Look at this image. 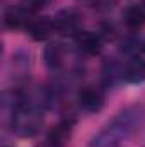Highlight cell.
I'll return each mask as SVG.
<instances>
[{
    "mask_svg": "<svg viewBox=\"0 0 145 147\" xmlns=\"http://www.w3.org/2000/svg\"><path fill=\"white\" fill-rule=\"evenodd\" d=\"M53 22H55V29L56 31H60L62 34H79L80 33V29H79V17L73 14V12H62V14H58L55 19H53Z\"/></svg>",
    "mask_w": 145,
    "mask_h": 147,
    "instance_id": "cell-8",
    "label": "cell"
},
{
    "mask_svg": "<svg viewBox=\"0 0 145 147\" xmlns=\"http://www.w3.org/2000/svg\"><path fill=\"white\" fill-rule=\"evenodd\" d=\"M65 62V50L60 43H51L44 48V63L50 69H60Z\"/></svg>",
    "mask_w": 145,
    "mask_h": 147,
    "instance_id": "cell-11",
    "label": "cell"
},
{
    "mask_svg": "<svg viewBox=\"0 0 145 147\" xmlns=\"http://www.w3.org/2000/svg\"><path fill=\"white\" fill-rule=\"evenodd\" d=\"M3 147H9V146H3Z\"/></svg>",
    "mask_w": 145,
    "mask_h": 147,
    "instance_id": "cell-12",
    "label": "cell"
},
{
    "mask_svg": "<svg viewBox=\"0 0 145 147\" xmlns=\"http://www.w3.org/2000/svg\"><path fill=\"white\" fill-rule=\"evenodd\" d=\"M73 132V121L72 120H63L60 121L56 127H53V130L48 135V142L53 147H65L67 142L70 140Z\"/></svg>",
    "mask_w": 145,
    "mask_h": 147,
    "instance_id": "cell-5",
    "label": "cell"
},
{
    "mask_svg": "<svg viewBox=\"0 0 145 147\" xmlns=\"http://www.w3.org/2000/svg\"><path fill=\"white\" fill-rule=\"evenodd\" d=\"M123 21L130 29H140L145 26V2L132 3L123 14Z\"/></svg>",
    "mask_w": 145,
    "mask_h": 147,
    "instance_id": "cell-9",
    "label": "cell"
},
{
    "mask_svg": "<svg viewBox=\"0 0 145 147\" xmlns=\"http://www.w3.org/2000/svg\"><path fill=\"white\" fill-rule=\"evenodd\" d=\"M34 9L28 5H14L5 12V26L10 29H21V28H29V24L34 21Z\"/></svg>",
    "mask_w": 145,
    "mask_h": 147,
    "instance_id": "cell-3",
    "label": "cell"
},
{
    "mask_svg": "<svg viewBox=\"0 0 145 147\" xmlns=\"http://www.w3.org/2000/svg\"><path fill=\"white\" fill-rule=\"evenodd\" d=\"M123 79L130 84H140L145 80V60L132 58L123 70Z\"/></svg>",
    "mask_w": 145,
    "mask_h": 147,
    "instance_id": "cell-10",
    "label": "cell"
},
{
    "mask_svg": "<svg viewBox=\"0 0 145 147\" xmlns=\"http://www.w3.org/2000/svg\"><path fill=\"white\" fill-rule=\"evenodd\" d=\"M145 108L133 105L121 110L108 125L89 142L87 147H123L144 125Z\"/></svg>",
    "mask_w": 145,
    "mask_h": 147,
    "instance_id": "cell-1",
    "label": "cell"
},
{
    "mask_svg": "<svg viewBox=\"0 0 145 147\" xmlns=\"http://www.w3.org/2000/svg\"><path fill=\"white\" fill-rule=\"evenodd\" d=\"M77 101L80 105V108L89 113H94V111H99L104 105V96L103 92L97 89V87H92V86H87L84 89H80L79 96H77Z\"/></svg>",
    "mask_w": 145,
    "mask_h": 147,
    "instance_id": "cell-4",
    "label": "cell"
},
{
    "mask_svg": "<svg viewBox=\"0 0 145 147\" xmlns=\"http://www.w3.org/2000/svg\"><path fill=\"white\" fill-rule=\"evenodd\" d=\"M75 41H77L79 48L82 51H85L87 55H99L101 50H103L101 38L96 33H92V31H80L75 36Z\"/></svg>",
    "mask_w": 145,
    "mask_h": 147,
    "instance_id": "cell-7",
    "label": "cell"
},
{
    "mask_svg": "<svg viewBox=\"0 0 145 147\" xmlns=\"http://www.w3.org/2000/svg\"><path fill=\"white\" fill-rule=\"evenodd\" d=\"M41 125V115L34 106L28 105L21 96L15 98L10 110V127L15 134L22 137H31Z\"/></svg>",
    "mask_w": 145,
    "mask_h": 147,
    "instance_id": "cell-2",
    "label": "cell"
},
{
    "mask_svg": "<svg viewBox=\"0 0 145 147\" xmlns=\"http://www.w3.org/2000/svg\"><path fill=\"white\" fill-rule=\"evenodd\" d=\"M144 50H145V46H144Z\"/></svg>",
    "mask_w": 145,
    "mask_h": 147,
    "instance_id": "cell-13",
    "label": "cell"
},
{
    "mask_svg": "<svg viewBox=\"0 0 145 147\" xmlns=\"http://www.w3.org/2000/svg\"><path fill=\"white\" fill-rule=\"evenodd\" d=\"M55 31V22L50 17H34V21L29 24L28 33L34 41H44Z\"/></svg>",
    "mask_w": 145,
    "mask_h": 147,
    "instance_id": "cell-6",
    "label": "cell"
}]
</instances>
